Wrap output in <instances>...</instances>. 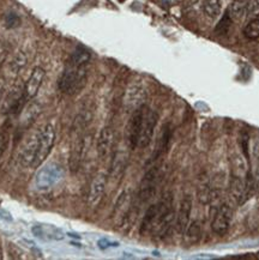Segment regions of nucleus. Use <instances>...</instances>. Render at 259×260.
Wrapping results in <instances>:
<instances>
[{
    "mask_svg": "<svg viewBox=\"0 0 259 260\" xmlns=\"http://www.w3.org/2000/svg\"><path fill=\"white\" fill-rule=\"evenodd\" d=\"M88 66L89 64H77L69 59L58 82L59 90L62 94L74 96L82 91L88 81Z\"/></svg>",
    "mask_w": 259,
    "mask_h": 260,
    "instance_id": "nucleus-1",
    "label": "nucleus"
},
{
    "mask_svg": "<svg viewBox=\"0 0 259 260\" xmlns=\"http://www.w3.org/2000/svg\"><path fill=\"white\" fill-rule=\"evenodd\" d=\"M259 15V0H248L246 8V16L248 18H257Z\"/></svg>",
    "mask_w": 259,
    "mask_h": 260,
    "instance_id": "nucleus-27",
    "label": "nucleus"
},
{
    "mask_svg": "<svg viewBox=\"0 0 259 260\" xmlns=\"http://www.w3.org/2000/svg\"><path fill=\"white\" fill-rule=\"evenodd\" d=\"M192 211V201L191 198L186 197L180 203V208H179L178 216H177V231L179 234L184 235L188 224H190Z\"/></svg>",
    "mask_w": 259,
    "mask_h": 260,
    "instance_id": "nucleus-17",
    "label": "nucleus"
},
{
    "mask_svg": "<svg viewBox=\"0 0 259 260\" xmlns=\"http://www.w3.org/2000/svg\"><path fill=\"white\" fill-rule=\"evenodd\" d=\"M184 235H186V238H187V240L191 243L198 242L199 240H201V236H202V228H201V225H199V223L193 222L191 225L188 224Z\"/></svg>",
    "mask_w": 259,
    "mask_h": 260,
    "instance_id": "nucleus-25",
    "label": "nucleus"
},
{
    "mask_svg": "<svg viewBox=\"0 0 259 260\" xmlns=\"http://www.w3.org/2000/svg\"><path fill=\"white\" fill-rule=\"evenodd\" d=\"M39 135L40 129L31 133L30 136L26 138L24 145L22 146L21 152H19V163L23 168H31L33 162H34L36 151H38L39 144Z\"/></svg>",
    "mask_w": 259,
    "mask_h": 260,
    "instance_id": "nucleus-9",
    "label": "nucleus"
},
{
    "mask_svg": "<svg viewBox=\"0 0 259 260\" xmlns=\"http://www.w3.org/2000/svg\"><path fill=\"white\" fill-rule=\"evenodd\" d=\"M144 111H145V105L142 106L141 108H138L137 111L132 113L131 119H130L128 121L127 139H128V144L131 146V149L138 148V142H139V136H141Z\"/></svg>",
    "mask_w": 259,
    "mask_h": 260,
    "instance_id": "nucleus-11",
    "label": "nucleus"
},
{
    "mask_svg": "<svg viewBox=\"0 0 259 260\" xmlns=\"http://www.w3.org/2000/svg\"><path fill=\"white\" fill-rule=\"evenodd\" d=\"M252 156L254 159L253 187L259 193V138L255 139L253 145H252Z\"/></svg>",
    "mask_w": 259,
    "mask_h": 260,
    "instance_id": "nucleus-23",
    "label": "nucleus"
},
{
    "mask_svg": "<svg viewBox=\"0 0 259 260\" xmlns=\"http://www.w3.org/2000/svg\"><path fill=\"white\" fill-rule=\"evenodd\" d=\"M232 210L228 205H221L216 211L211 223V229L215 234L223 236L227 234L231 226Z\"/></svg>",
    "mask_w": 259,
    "mask_h": 260,
    "instance_id": "nucleus-12",
    "label": "nucleus"
},
{
    "mask_svg": "<svg viewBox=\"0 0 259 260\" xmlns=\"http://www.w3.org/2000/svg\"><path fill=\"white\" fill-rule=\"evenodd\" d=\"M26 65V56L24 53L19 52L13 56L11 64H10V68H11V71L15 73H18Z\"/></svg>",
    "mask_w": 259,
    "mask_h": 260,
    "instance_id": "nucleus-26",
    "label": "nucleus"
},
{
    "mask_svg": "<svg viewBox=\"0 0 259 260\" xmlns=\"http://www.w3.org/2000/svg\"><path fill=\"white\" fill-rule=\"evenodd\" d=\"M5 24H6V28L9 29L17 28V26L21 24V19H19V17L16 15V13H9V15L6 16Z\"/></svg>",
    "mask_w": 259,
    "mask_h": 260,
    "instance_id": "nucleus-28",
    "label": "nucleus"
},
{
    "mask_svg": "<svg viewBox=\"0 0 259 260\" xmlns=\"http://www.w3.org/2000/svg\"><path fill=\"white\" fill-rule=\"evenodd\" d=\"M130 209H131V193L128 189H125L118 197L117 203L114 205V211L113 215L120 223H124L125 219L127 218Z\"/></svg>",
    "mask_w": 259,
    "mask_h": 260,
    "instance_id": "nucleus-18",
    "label": "nucleus"
},
{
    "mask_svg": "<svg viewBox=\"0 0 259 260\" xmlns=\"http://www.w3.org/2000/svg\"><path fill=\"white\" fill-rule=\"evenodd\" d=\"M113 144H114V131L109 126H106L100 132L98 138V154L102 159H106L111 155Z\"/></svg>",
    "mask_w": 259,
    "mask_h": 260,
    "instance_id": "nucleus-15",
    "label": "nucleus"
},
{
    "mask_svg": "<svg viewBox=\"0 0 259 260\" xmlns=\"http://www.w3.org/2000/svg\"><path fill=\"white\" fill-rule=\"evenodd\" d=\"M244 35L248 40H257L259 38V18H253L244 28Z\"/></svg>",
    "mask_w": 259,
    "mask_h": 260,
    "instance_id": "nucleus-24",
    "label": "nucleus"
},
{
    "mask_svg": "<svg viewBox=\"0 0 259 260\" xmlns=\"http://www.w3.org/2000/svg\"><path fill=\"white\" fill-rule=\"evenodd\" d=\"M42 107L39 102H30L25 106L21 112V119H19V126L22 128H28L29 126L35 122V120L41 114Z\"/></svg>",
    "mask_w": 259,
    "mask_h": 260,
    "instance_id": "nucleus-19",
    "label": "nucleus"
},
{
    "mask_svg": "<svg viewBox=\"0 0 259 260\" xmlns=\"http://www.w3.org/2000/svg\"><path fill=\"white\" fill-rule=\"evenodd\" d=\"M62 176H64V171L60 166L55 165V163L46 165L35 175L34 181L36 188L41 189V191L52 188L53 186L60 181Z\"/></svg>",
    "mask_w": 259,
    "mask_h": 260,
    "instance_id": "nucleus-3",
    "label": "nucleus"
},
{
    "mask_svg": "<svg viewBox=\"0 0 259 260\" xmlns=\"http://www.w3.org/2000/svg\"><path fill=\"white\" fill-rule=\"evenodd\" d=\"M26 102L28 100L24 94V86H15L5 98L2 112L8 115H17L23 111Z\"/></svg>",
    "mask_w": 259,
    "mask_h": 260,
    "instance_id": "nucleus-8",
    "label": "nucleus"
},
{
    "mask_svg": "<svg viewBox=\"0 0 259 260\" xmlns=\"http://www.w3.org/2000/svg\"><path fill=\"white\" fill-rule=\"evenodd\" d=\"M46 77V71L41 66H36L33 69V71L29 76L28 81H26L24 85V94L28 101H30L38 95L40 88H41L43 81Z\"/></svg>",
    "mask_w": 259,
    "mask_h": 260,
    "instance_id": "nucleus-14",
    "label": "nucleus"
},
{
    "mask_svg": "<svg viewBox=\"0 0 259 260\" xmlns=\"http://www.w3.org/2000/svg\"><path fill=\"white\" fill-rule=\"evenodd\" d=\"M75 133L74 138L71 141V149H70V157H69V167L72 173H76L82 165L83 158L85 154V145L86 139L85 136L83 135V128L74 127L72 129Z\"/></svg>",
    "mask_w": 259,
    "mask_h": 260,
    "instance_id": "nucleus-4",
    "label": "nucleus"
},
{
    "mask_svg": "<svg viewBox=\"0 0 259 260\" xmlns=\"http://www.w3.org/2000/svg\"><path fill=\"white\" fill-rule=\"evenodd\" d=\"M9 145V136L4 132H0V158L3 157Z\"/></svg>",
    "mask_w": 259,
    "mask_h": 260,
    "instance_id": "nucleus-29",
    "label": "nucleus"
},
{
    "mask_svg": "<svg viewBox=\"0 0 259 260\" xmlns=\"http://www.w3.org/2000/svg\"><path fill=\"white\" fill-rule=\"evenodd\" d=\"M126 166H127V155H126V152L121 151V150L120 151H117L114 156H113L109 174H111L112 178L119 179L124 174Z\"/></svg>",
    "mask_w": 259,
    "mask_h": 260,
    "instance_id": "nucleus-20",
    "label": "nucleus"
},
{
    "mask_svg": "<svg viewBox=\"0 0 259 260\" xmlns=\"http://www.w3.org/2000/svg\"><path fill=\"white\" fill-rule=\"evenodd\" d=\"M54 143H55V129L51 124L45 125L42 128H40L38 151H36V156H35L34 162H33L31 168L36 169L45 163L49 154L52 152Z\"/></svg>",
    "mask_w": 259,
    "mask_h": 260,
    "instance_id": "nucleus-2",
    "label": "nucleus"
},
{
    "mask_svg": "<svg viewBox=\"0 0 259 260\" xmlns=\"http://www.w3.org/2000/svg\"><path fill=\"white\" fill-rule=\"evenodd\" d=\"M203 10L207 17L215 19L221 13V0H204Z\"/></svg>",
    "mask_w": 259,
    "mask_h": 260,
    "instance_id": "nucleus-22",
    "label": "nucleus"
},
{
    "mask_svg": "<svg viewBox=\"0 0 259 260\" xmlns=\"http://www.w3.org/2000/svg\"><path fill=\"white\" fill-rule=\"evenodd\" d=\"M147 98V89H145V86L142 83L135 82L130 84L125 91L124 100H122L125 111L132 114L135 111H137L138 108L145 105Z\"/></svg>",
    "mask_w": 259,
    "mask_h": 260,
    "instance_id": "nucleus-5",
    "label": "nucleus"
},
{
    "mask_svg": "<svg viewBox=\"0 0 259 260\" xmlns=\"http://www.w3.org/2000/svg\"><path fill=\"white\" fill-rule=\"evenodd\" d=\"M158 216H160V202L150 205L145 211L141 223V229H139L141 235H147L154 232Z\"/></svg>",
    "mask_w": 259,
    "mask_h": 260,
    "instance_id": "nucleus-16",
    "label": "nucleus"
},
{
    "mask_svg": "<svg viewBox=\"0 0 259 260\" xmlns=\"http://www.w3.org/2000/svg\"><path fill=\"white\" fill-rule=\"evenodd\" d=\"M158 122V114L154 109L149 108L148 106H145L144 116H143V124L141 129V136H139V142H138V148L144 149L151 143L152 137H154V132L156 126Z\"/></svg>",
    "mask_w": 259,
    "mask_h": 260,
    "instance_id": "nucleus-7",
    "label": "nucleus"
},
{
    "mask_svg": "<svg viewBox=\"0 0 259 260\" xmlns=\"http://www.w3.org/2000/svg\"><path fill=\"white\" fill-rule=\"evenodd\" d=\"M248 0H233L228 10V16L232 21H240L246 16Z\"/></svg>",
    "mask_w": 259,
    "mask_h": 260,
    "instance_id": "nucleus-21",
    "label": "nucleus"
},
{
    "mask_svg": "<svg viewBox=\"0 0 259 260\" xmlns=\"http://www.w3.org/2000/svg\"><path fill=\"white\" fill-rule=\"evenodd\" d=\"M158 181V167L152 165L148 172L145 173L144 178H143L141 186H139V191L137 194V199L139 204H144L150 201L152 197L155 196L156 186Z\"/></svg>",
    "mask_w": 259,
    "mask_h": 260,
    "instance_id": "nucleus-6",
    "label": "nucleus"
},
{
    "mask_svg": "<svg viewBox=\"0 0 259 260\" xmlns=\"http://www.w3.org/2000/svg\"><path fill=\"white\" fill-rule=\"evenodd\" d=\"M106 186H107V176L104 173H100L92 179L88 194V204L90 208H96L101 203L106 191Z\"/></svg>",
    "mask_w": 259,
    "mask_h": 260,
    "instance_id": "nucleus-13",
    "label": "nucleus"
},
{
    "mask_svg": "<svg viewBox=\"0 0 259 260\" xmlns=\"http://www.w3.org/2000/svg\"><path fill=\"white\" fill-rule=\"evenodd\" d=\"M5 88H6V82L4 76L0 75V101H2L3 98H4L5 94Z\"/></svg>",
    "mask_w": 259,
    "mask_h": 260,
    "instance_id": "nucleus-30",
    "label": "nucleus"
},
{
    "mask_svg": "<svg viewBox=\"0 0 259 260\" xmlns=\"http://www.w3.org/2000/svg\"><path fill=\"white\" fill-rule=\"evenodd\" d=\"M172 137H173V127L168 122V124H166L164 127H162V131L160 133V136H158L157 141H156L155 149L154 151H152V155L148 163L155 165L158 159L164 157V155L168 151L169 145H171Z\"/></svg>",
    "mask_w": 259,
    "mask_h": 260,
    "instance_id": "nucleus-10",
    "label": "nucleus"
}]
</instances>
